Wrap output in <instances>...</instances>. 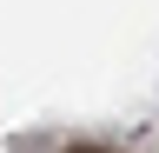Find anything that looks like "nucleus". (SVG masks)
I'll use <instances>...</instances> for the list:
<instances>
[{"mask_svg":"<svg viewBox=\"0 0 159 153\" xmlns=\"http://www.w3.org/2000/svg\"><path fill=\"white\" fill-rule=\"evenodd\" d=\"M66 153H99V146H66Z\"/></svg>","mask_w":159,"mask_h":153,"instance_id":"1","label":"nucleus"}]
</instances>
